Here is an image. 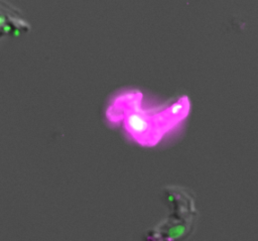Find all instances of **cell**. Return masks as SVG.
Returning <instances> with one entry per match:
<instances>
[{"mask_svg": "<svg viewBox=\"0 0 258 241\" xmlns=\"http://www.w3.org/2000/svg\"><path fill=\"white\" fill-rule=\"evenodd\" d=\"M10 30H11V26H10L9 24H5V25L2 27V31L5 32V33H6V32H9Z\"/></svg>", "mask_w": 258, "mask_h": 241, "instance_id": "obj_4", "label": "cell"}, {"mask_svg": "<svg viewBox=\"0 0 258 241\" xmlns=\"http://www.w3.org/2000/svg\"><path fill=\"white\" fill-rule=\"evenodd\" d=\"M189 109L190 102L187 96H181L165 107L166 114L175 127L187 117Z\"/></svg>", "mask_w": 258, "mask_h": 241, "instance_id": "obj_2", "label": "cell"}, {"mask_svg": "<svg viewBox=\"0 0 258 241\" xmlns=\"http://www.w3.org/2000/svg\"><path fill=\"white\" fill-rule=\"evenodd\" d=\"M6 24V17L4 15H0V28H2Z\"/></svg>", "mask_w": 258, "mask_h": 241, "instance_id": "obj_3", "label": "cell"}, {"mask_svg": "<svg viewBox=\"0 0 258 241\" xmlns=\"http://www.w3.org/2000/svg\"><path fill=\"white\" fill-rule=\"evenodd\" d=\"M142 93L130 90L116 96L106 110L111 123L122 124L126 135L142 146H154L175 126L168 118L165 108L147 110L141 105Z\"/></svg>", "mask_w": 258, "mask_h": 241, "instance_id": "obj_1", "label": "cell"}]
</instances>
